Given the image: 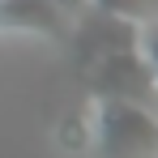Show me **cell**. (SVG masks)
<instances>
[{
	"mask_svg": "<svg viewBox=\"0 0 158 158\" xmlns=\"http://www.w3.org/2000/svg\"><path fill=\"white\" fill-rule=\"evenodd\" d=\"M94 13H107L124 26H145V22H158V0H90Z\"/></svg>",
	"mask_w": 158,
	"mask_h": 158,
	"instance_id": "6da1fadb",
	"label": "cell"
}]
</instances>
